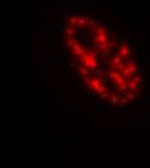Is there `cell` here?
Masks as SVG:
<instances>
[{
    "mask_svg": "<svg viewBox=\"0 0 150 168\" xmlns=\"http://www.w3.org/2000/svg\"><path fill=\"white\" fill-rule=\"evenodd\" d=\"M66 43L76 73L100 98L124 105L137 97L141 76L131 48L101 22L88 16L71 17Z\"/></svg>",
    "mask_w": 150,
    "mask_h": 168,
    "instance_id": "cell-1",
    "label": "cell"
}]
</instances>
